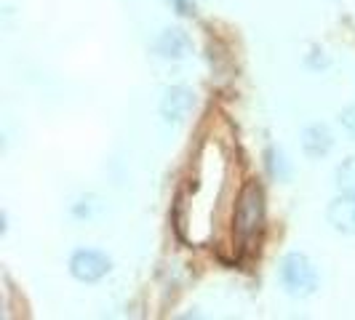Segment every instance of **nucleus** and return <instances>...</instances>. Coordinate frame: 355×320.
<instances>
[{
    "mask_svg": "<svg viewBox=\"0 0 355 320\" xmlns=\"http://www.w3.org/2000/svg\"><path fill=\"white\" fill-rule=\"evenodd\" d=\"M196 107V94L187 86H174V89L166 91L163 102H160V115L168 125H179L190 118Z\"/></svg>",
    "mask_w": 355,
    "mask_h": 320,
    "instance_id": "obj_4",
    "label": "nucleus"
},
{
    "mask_svg": "<svg viewBox=\"0 0 355 320\" xmlns=\"http://www.w3.org/2000/svg\"><path fill=\"white\" fill-rule=\"evenodd\" d=\"M174 8H177V14H182V17H193L196 14V3L193 0H168Z\"/></svg>",
    "mask_w": 355,
    "mask_h": 320,
    "instance_id": "obj_11",
    "label": "nucleus"
},
{
    "mask_svg": "<svg viewBox=\"0 0 355 320\" xmlns=\"http://www.w3.org/2000/svg\"><path fill=\"white\" fill-rule=\"evenodd\" d=\"M329 224L342 235H355V195H342L339 193L326 211Z\"/></svg>",
    "mask_w": 355,
    "mask_h": 320,
    "instance_id": "obj_5",
    "label": "nucleus"
},
{
    "mask_svg": "<svg viewBox=\"0 0 355 320\" xmlns=\"http://www.w3.org/2000/svg\"><path fill=\"white\" fill-rule=\"evenodd\" d=\"M339 123H342V128H345V131H347V134L355 139V105H350V107H345V109H342Z\"/></svg>",
    "mask_w": 355,
    "mask_h": 320,
    "instance_id": "obj_10",
    "label": "nucleus"
},
{
    "mask_svg": "<svg viewBox=\"0 0 355 320\" xmlns=\"http://www.w3.org/2000/svg\"><path fill=\"white\" fill-rule=\"evenodd\" d=\"M110 267H112L110 256L96 249H80L70 256L72 278L80 281V283H96V281H102L107 272H110Z\"/></svg>",
    "mask_w": 355,
    "mask_h": 320,
    "instance_id": "obj_3",
    "label": "nucleus"
},
{
    "mask_svg": "<svg viewBox=\"0 0 355 320\" xmlns=\"http://www.w3.org/2000/svg\"><path fill=\"white\" fill-rule=\"evenodd\" d=\"M334 184L342 195H355V158L342 160L334 171Z\"/></svg>",
    "mask_w": 355,
    "mask_h": 320,
    "instance_id": "obj_8",
    "label": "nucleus"
},
{
    "mask_svg": "<svg viewBox=\"0 0 355 320\" xmlns=\"http://www.w3.org/2000/svg\"><path fill=\"white\" fill-rule=\"evenodd\" d=\"M281 283L288 296H297V299L313 296L318 288V269L304 254H297V251L286 254L281 262Z\"/></svg>",
    "mask_w": 355,
    "mask_h": 320,
    "instance_id": "obj_2",
    "label": "nucleus"
},
{
    "mask_svg": "<svg viewBox=\"0 0 355 320\" xmlns=\"http://www.w3.org/2000/svg\"><path fill=\"white\" fill-rule=\"evenodd\" d=\"M334 147V134L329 131V125L313 123L302 131V150L307 158H323L329 155Z\"/></svg>",
    "mask_w": 355,
    "mask_h": 320,
    "instance_id": "obj_7",
    "label": "nucleus"
},
{
    "mask_svg": "<svg viewBox=\"0 0 355 320\" xmlns=\"http://www.w3.org/2000/svg\"><path fill=\"white\" fill-rule=\"evenodd\" d=\"M155 51L163 59H184V56H190V51H193V43H190V37H187L184 30L166 27L158 35V40H155Z\"/></svg>",
    "mask_w": 355,
    "mask_h": 320,
    "instance_id": "obj_6",
    "label": "nucleus"
},
{
    "mask_svg": "<svg viewBox=\"0 0 355 320\" xmlns=\"http://www.w3.org/2000/svg\"><path fill=\"white\" fill-rule=\"evenodd\" d=\"M267 163H270V174L275 179H288L291 177V168H288V163H286V155L281 150H270L267 152Z\"/></svg>",
    "mask_w": 355,
    "mask_h": 320,
    "instance_id": "obj_9",
    "label": "nucleus"
},
{
    "mask_svg": "<svg viewBox=\"0 0 355 320\" xmlns=\"http://www.w3.org/2000/svg\"><path fill=\"white\" fill-rule=\"evenodd\" d=\"M262 224H265V195H262V187L257 181H249L243 187V193L238 195L235 232L241 240H251L262 232Z\"/></svg>",
    "mask_w": 355,
    "mask_h": 320,
    "instance_id": "obj_1",
    "label": "nucleus"
}]
</instances>
